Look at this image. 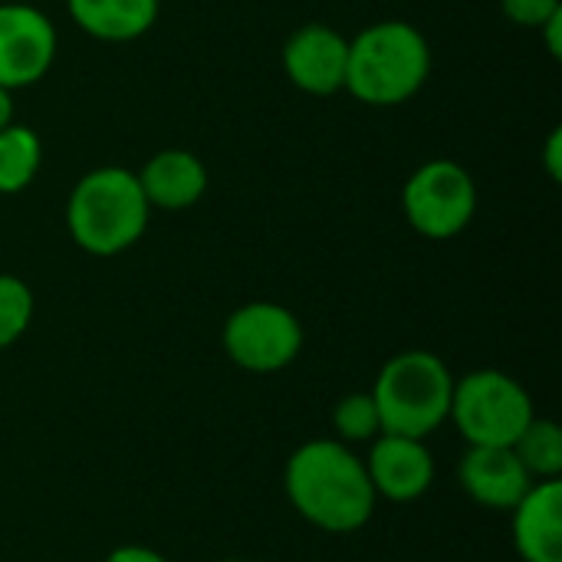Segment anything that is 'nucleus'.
Returning <instances> with one entry per match:
<instances>
[{
	"mask_svg": "<svg viewBox=\"0 0 562 562\" xmlns=\"http://www.w3.org/2000/svg\"><path fill=\"white\" fill-rule=\"evenodd\" d=\"M135 175L151 211H188L207 194L211 184L207 165L188 148H161Z\"/></svg>",
	"mask_w": 562,
	"mask_h": 562,
	"instance_id": "nucleus-13",
	"label": "nucleus"
},
{
	"mask_svg": "<svg viewBox=\"0 0 562 562\" xmlns=\"http://www.w3.org/2000/svg\"><path fill=\"white\" fill-rule=\"evenodd\" d=\"M224 562H247V560H224Z\"/></svg>",
	"mask_w": 562,
	"mask_h": 562,
	"instance_id": "nucleus-24",
	"label": "nucleus"
},
{
	"mask_svg": "<svg viewBox=\"0 0 562 562\" xmlns=\"http://www.w3.org/2000/svg\"><path fill=\"white\" fill-rule=\"evenodd\" d=\"M540 33H543V43H547V49H550V56L553 59H560L562 56V10L560 13H553L543 26H540Z\"/></svg>",
	"mask_w": 562,
	"mask_h": 562,
	"instance_id": "nucleus-22",
	"label": "nucleus"
},
{
	"mask_svg": "<svg viewBox=\"0 0 562 562\" xmlns=\"http://www.w3.org/2000/svg\"><path fill=\"white\" fill-rule=\"evenodd\" d=\"M283 491L290 507L310 527L333 537L359 533L379 507L366 461L356 448L336 438H313L300 445L286 458Z\"/></svg>",
	"mask_w": 562,
	"mask_h": 562,
	"instance_id": "nucleus-1",
	"label": "nucleus"
},
{
	"mask_svg": "<svg viewBox=\"0 0 562 562\" xmlns=\"http://www.w3.org/2000/svg\"><path fill=\"white\" fill-rule=\"evenodd\" d=\"M72 23L102 43H132L145 36L161 10V0H66Z\"/></svg>",
	"mask_w": 562,
	"mask_h": 562,
	"instance_id": "nucleus-14",
	"label": "nucleus"
},
{
	"mask_svg": "<svg viewBox=\"0 0 562 562\" xmlns=\"http://www.w3.org/2000/svg\"><path fill=\"white\" fill-rule=\"evenodd\" d=\"M56 59L53 20L23 0L0 3V86L16 92L36 86Z\"/></svg>",
	"mask_w": 562,
	"mask_h": 562,
	"instance_id": "nucleus-8",
	"label": "nucleus"
},
{
	"mask_svg": "<svg viewBox=\"0 0 562 562\" xmlns=\"http://www.w3.org/2000/svg\"><path fill=\"white\" fill-rule=\"evenodd\" d=\"M333 431L336 441L356 448V445H369L372 438L382 435V422H379V408L372 402L369 392H352L342 395L333 408Z\"/></svg>",
	"mask_w": 562,
	"mask_h": 562,
	"instance_id": "nucleus-17",
	"label": "nucleus"
},
{
	"mask_svg": "<svg viewBox=\"0 0 562 562\" xmlns=\"http://www.w3.org/2000/svg\"><path fill=\"white\" fill-rule=\"evenodd\" d=\"M402 211L408 227L425 240H451L464 234L477 214V184L458 161L431 158L405 181Z\"/></svg>",
	"mask_w": 562,
	"mask_h": 562,
	"instance_id": "nucleus-6",
	"label": "nucleus"
},
{
	"mask_svg": "<svg viewBox=\"0 0 562 562\" xmlns=\"http://www.w3.org/2000/svg\"><path fill=\"white\" fill-rule=\"evenodd\" d=\"M102 562H171L168 557H161L158 550L151 547H138V543H125V547H115Z\"/></svg>",
	"mask_w": 562,
	"mask_h": 562,
	"instance_id": "nucleus-20",
	"label": "nucleus"
},
{
	"mask_svg": "<svg viewBox=\"0 0 562 562\" xmlns=\"http://www.w3.org/2000/svg\"><path fill=\"white\" fill-rule=\"evenodd\" d=\"M349 36L329 23H306L283 43V72L306 95H336L346 89Z\"/></svg>",
	"mask_w": 562,
	"mask_h": 562,
	"instance_id": "nucleus-10",
	"label": "nucleus"
},
{
	"mask_svg": "<svg viewBox=\"0 0 562 562\" xmlns=\"http://www.w3.org/2000/svg\"><path fill=\"white\" fill-rule=\"evenodd\" d=\"M431 76V43L408 20H379L349 40L346 92L362 105H405Z\"/></svg>",
	"mask_w": 562,
	"mask_h": 562,
	"instance_id": "nucleus-2",
	"label": "nucleus"
},
{
	"mask_svg": "<svg viewBox=\"0 0 562 562\" xmlns=\"http://www.w3.org/2000/svg\"><path fill=\"white\" fill-rule=\"evenodd\" d=\"M533 418L537 405L510 372L474 369L454 379L448 422L468 445L510 448Z\"/></svg>",
	"mask_w": 562,
	"mask_h": 562,
	"instance_id": "nucleus-5",
	"label": "nucleus"
},
{
	"mask_svg": "<svg viewBox=\"0 0 562 562\" xmlns=\"http://www.w3.org/2000/svg\"><path fill=\"white\" fill-rule=\"evenodd\" d=\"M533 481H562V431L550 418H533L510 445Z\"/></svg>",
	"mask_w": 562,
	"mask_h": 562,
	"instance_id": "nucleus-16",
	"label": "nucleus"
},
{
	"mask_svg": "<svg viewBox=\"0 0 562 562\" xmlns=\"http://www.w3.org/2000/svg\"><path fill=\"white\" fill-rule=\"evenodd\" d=\"M13 122V92L0 86V128Z\"/></svg>",
	"mask_w": 562,
	"mask_h": 562,
	"instance_id": "nucleus-23",
	"label": "nucleus"
},
{
	"mask_svg": "<svg viewBox=\"0 0 562 562\" xmlns=\"http://www.w3.org/2000/svg\"><path fill=\"white\" fill-rule=\"evenodd\" d=\"M300 316L270 300H254L237 306L221 329V346L227 359L254 375H273L290 369L303 352Z\"/></svg>",
	"mask_w": 562,
	"mask_h": 562,
	"instance_id": "nucleus-7",
	"label": "nucleus"
},
{
	"mask_svg": "<svg viewBox=\"0 0 562 562\" xmlns=\"http://www.w3.org/2000/svg\"><path fill=\"white\" fill-rule=\"evenodd\" d=\"M547 175L553 178V181H560L562 178V128H553L550 132V138H547Z\"/></svg>",
	"mask_w": 562,
	"mask_h": 562,
	"instance_id": "nucleus-21",
	"label": "nucleus"
},
{
	"mask_svg": "<svg viewBox=\"0 0 562 562\" xmlns=\"http://www.w3.org/2000/svg\"><path fill=\"white\" fill-rule=\"evenodd\" d=\"M458 484L477 507L510 514L537 481L527 474L514 448L468 445L458 464Z\"/></svg>",
	"mask_w": 562,
	"mask_h": 562,
	"instance_id": "nucleus-11",
	"label": "nucleus"
},
{
	"mask_svg": "<svg viewBox=\"0 0 562 562\" xmlns=\"http://www.w3.org/2000/svg\"><path fill=\"white\" fill-rule=\"evenodd\" d=\"M510 533L524 562H562V481H537L520 497Z\"/></svg>",
	"mask_w": 562,
	"mask_h": 562,
	"instance_id": "nucleus-12",
	"label": "nucleus"
},
{
	"mask_svg": "<svg viewBox=\"0 0 562 562\" xmlns=\"http://www.w3.org/2000/svg\"><path fill=\"white\" fill-rule=\"evenodd\" d=\"M501 10L510 23L524 30H540L553 13H560L562 0H501Z\"/></svg>",
	"mask_w": 562,
	"mask_h": 562,
	"instance_id": "nucleus-19",
	"label": "nucleus"
},
{
	"mask_svg": "<svg viewBox=\"0 0 562 562\" xmlns=\"http://www.w3.org/2000/svg\"><path fill=\"white\" fill-rule=\"evenodd\" d=\"M369 395L385 435L428 441L451 415L454 375L441 356L428 349H405L379 369Z\"/></svg>",
	"mask_w": 562,
	"mask_h": 562,
	"instance_id": "nucleus-4",
	"label": "nucleus"
},
{
	"mask_svg": "<svg viewBox=\"0 0 562 562\" xmlns=\"http://www.w3.org/2000/svg\"><path fill=\"white\" fill-rule=\"evenodd\" d=\"M372 491L389 504H415L435 487V454L428 441L405 435H379L369 441V454L362 458Z\"/></svg>",
	"mask_w": 562,
	"mask_h": 562,
	"instance_id": "nucleus-9",
	"label": "nucleus"
},
{
	"mask_svg": "<svg viewBox=\"0 0 562 562\" xmlns=\"http://www.w3.org/2000/svg\"><path fill=\"white\" fill-rule=\"evenodd\" d=\"M151 221V204L138 175L119 165L86 171L66 201V231L89 257H119L132 250Z\"/></svg>",
	"mask_w": 562,
	"mask_h": 562,
	"instance_id": "nucleus-3",
	"label": "nucleus"
},
{
	"mask_svg": "<svg viewBox=\"0 0 562 562\" xmlns=\"http://www.w3.org/2000/svg\"><path fill=\"white\" fill-rule=\"evenodd\" d=\"M43 165V142L30 125L10 122L0 128V194H20L33 184Z\"/></svg>",
	"mask_w": 562,
	"mask_h": 562,
	"instance_id": "nucleus-15",
	"label": "nucleus"
},
{
	"mask_svg": "<svg viewBox=\"0 0 562 562\" xmlns=\"http://www.w3.org/2000/svg\"><path fill=\"white\" fill-rule=\"evenodd\" d=\"M36 313V296L26 280L13 273H0V352L16 346Z\"/></svg>",
	"mask_w": 562,
	"mask_h": 562,
	"instance_id": "nucleus-18",
	"label": "nucleus"
}]
</instances>
